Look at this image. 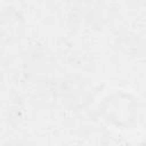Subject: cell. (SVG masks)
<instances>
[{"label":"cell","instance_id":"cell-1","mask_svg":"<svg viewBox=\"0 0 146 146\" xmlns=\"http://www.w3.org/2000/svg\"><path fill=\"white\" fill-rule=\"evenodd\" d=\"M145 146H146V145H145Z\"/></svg>","mask_w":146,"mask_h":146}]
</instances>
